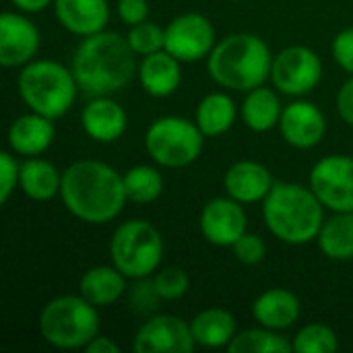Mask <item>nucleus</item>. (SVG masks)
Returning <instances> with one entry per match:
<instances>
[{"instance_id": "nucleus-1", "label": "nucleus", "mask_w": 353, "mask_h": 353, "mask_svg": "<svg viewBox=\"0 0 353 353\" xmlns=\"http://www.w3.org/2000/svg\"><path fill=\"white\" fill-rule=\"evenodd\" d=\"M60 199L66 211L83 223L114 221L128 203L122 174L99 159H81L62 172Z\"/></svg>"}, {"instance_id": "nucleus-2", "label": "nucleus", "mask_w": 353, "mask_h": 353, "mask_svg": "<svg viewBox=\"0 0 353 353\" xmlns=\"http://www.w3.org/2000/svg\"><path fill=\"white\" fill-rule=\"evenodd\" d=\"M70 68L81 91L97 97L122 91L137 74L139 64L126 35L103 29L89 37H81Z\"/></svg>"}, {"instance_id": "nucleus-3", "label": "nucleus", "mask_w": 353, "mask_h": 353, "mask_svg": "<svg viewBox=\"0 0 353 353\" xmlns=\"http://www.w3.org/2000/svg\"><path fill=\"white\" fill-rule=\"evenodd\" d=\"M325 205L314 190L296 182H275L263 201L267 230L283 244L306 246L319 238L325 223Z\"/></svg>"}, {"instance_id": "nucleus-4", "label": "nucleus", "mask_w": 353, "mask_h": 353, "mask_svg": "<svg viewBox=\"0 0 353 353\" xmlns=\"http://www.w3.org/2000/svg\"><path fill=\"white\" fill-rule=\"evenodd\" d=\"M273 52L256 33H232L215 43L207 72L221 89L248 93L271 79Z\"/></svg>"}, {"instance_id": "nucleus-5", "label": "nucleus", "mask_w": 353, "mask_h": 353, "mask_svg": "<svg viewBox=\"0 0 353 353\" xmlns=\"http://www.w3.org/2000/svg\"><path fill=\"white\" fill-rule=\"evenodd\" d=\"M79 89L72 68L58 60H31L17 77V91L29 112L50 120L62 118L74 105Z\"/></svg>"}, {"instance_id": "nucleus-6", "label": "nucleus", "mask_w": 353, "mask_h": 353, "mask_svg": "<svg viewBox=\"0 0 353 353\" xmlns=\"http://www.w3.org/2000/svg\"><path fill=\"white\" fill-rule=\"evenodd\" d=\"M97 310L99 308L87 302L81 294L52 298L39 312V335L56 350H85L101 329Z\"/></svg>"}, {"instance_id": "nucleus-7", "label": "nucleus", "mask_w": 353, "mask_h": 353, "mask_svg": "<svg viewBox=\"0 0 353 353\" xmlns=\"http://www.w3.org/2000/svg\"><path fill=\"white\" fill-rule=\"evenodd\" d=\"M163 238L159 230L145 219L120 223L110 240V261L130 281L151 277L163 261Z\"/></svg>"}, {"instance_id": "nucleus-8", "label": "nucleus", "mask_w": 353, "mask_h": 353, "mask_svg": "<svg viewBox=\"0 0 353 353\" xmlns=\"http://www.w3.org/2000/svg\"><path fill=\"white\" fill-rule=\"evenodd\" d=\"M205 134L194 120L182 116H161L153 120L145 132V149L149 157L168 170L192 165L205 147Z\"/></svg>"}, {"instance_id": "nucleus-9", "label": "nucleus", "mask_w": 353, "mask_h": 353, "mask_svg": "<svg viewBox=\"0 0 353 353\" xmlns=\"http://www.w3.org/2000/svg\"><path fill=\"white\" fill-rule=\"evenodd\" d=\"M323 60L308 46H288L273 54L271 85L288 97L308 95L323 79Z\"/></svg>"}, {"instance_id": "nucleus-10", "label": "nucleus", "mask_w": 353, "mask_h": 353, "mask_svg": "<svg viewBox=\"0 0 353 353\" xmlns=\"http://www.w3.org/2000/svg\"><path fill=\"white\" fill-rule=\"evenodd\" d=\"M308 186L327 211H353V157L335 153L319 159L310 170Z\"/></svg>"}, {"instance_id": "nucleus-11", "label": "nucleus", "mask_w": 353, "mask_h": 353, "mask_svg": "<svg viewBox=\"0 0 353 353\" xmlns=\"http://www.w3.org/2000/svg\"><path fill=\"white\" fill-rule=\"evenodd\" d=\"M215 43V27L201 12H182L165 25V50L182 64L207 60Z\"/></svg>"}, {"instance_id": "nucleus-12", "label": "nucleus", "mask_w": 353, "mask_h": 353, "mask_svg": "<svg viewBox=\"0 0 353 353\" xmlns=\"http://www.w3.org/2000/svg\"><path fill=\"white\" fill-rule=\"evenodd\" d=\"M194 347L190 323L174 314H153L145 319L132 341L137 353H190Z\"/></svg>"}, {"instance_id": "nucleus-13", "label": "nucleus", "mask_w": 353, "mask_h": 353, "mask_svg": "<svg viewBox=\"0 0 353 353\" xmlns=\"http://www.w3.org/2000/svg\"><path fill=\"white\" fill-rule=\"evenodd\" d=\"M199 230L209 244L219 248H232L248 232L244 205L228 194L211 199L201 211Z\"/></svg>"}, {"instance_id": "nucleus-14", "label": "nucleus", "mask_w": 353, "mask_h": 353, "mask_svg": "<svg viewBox=\"0 0 353 353\" xmlns=\"http://www.w3.org/2000/svg\"><path fill=\"white\" fill-rule=\"evenodd\" d=\"M41 35L25 12H2L0 17V66L23 68L39 50Z\"/></svg>"}, {"instance_id": "nucleus-15", "label": "nucleus", "mask_w": 353, "mask_h": 353, "mask_svg": "<svg viewBox=\"0 0 353 353\" xmlns=\"http://www.w3.org/2000/svg\"><path fill=\"white\" fill-rule=\"evenodd\" d=\"M281 139L294 149H314L327 134V118L323 110L306 99H296L283 105L279 120Z\"/></svg>"}, {"instance_id": "nucleus-16", "label": "nucleus", "mask_w": 353, "mask_h": 353, "mask_svg": "<svg viewBox=\"0 0 353 353\" xmlns=\"http://www.w3.org/2000/svg\"><path fill=\"white\" fill-rule=\"evenodd\" d=\"M275 180L269 168L254 159H240L232 163L223 176V190L242 205H256L273 190Z\"/></svg>"}, {"instance_id": "nucleus-17", "label": "nucleus", "mask_w": 353, "mask_h": 353, "mask_svg": "<svg viewBox=\"0 0 353 353\" xmlns=\"http://www.w3.org/2000/svg\"><path fill=\"white\" fill-rule=\"evenodd\" d=\"M81 126L95 143H116L128 126L126 110L112 95H97L83 108Z\"/></svg>"}, {"instance_id": "nucleus-18", "label": "nucleus", "mask_w": 353, "mask_h": 353, "mask_svg": "<svg viewBox=\"0 0 353 353\" xmlns=\"http://www.w3.org/2000/svg\"><path fill=\"white\" fill-rule=\"evenodd\" d=\"M52 6L60 27L79 37L99 33L110 23L108 0H54Z\"/></svg>"}, {"instance_id": "nucleus-19", "label": "nucleus", "mask_w": 353, "mask_h": 353, "mask_svg": "<svg viewBox=\"0 0 353 353\" xmlns=\"http://www.w3.org/2000/svg\"><path fill=\"white\" fill-rule=\"evenodd\" d=\"M137 77L147 95L163 99L174 95L182 85V62L168 50H159L141 58Z\"/></svg>"}, {"instance_id": "nucleus-20", "label": "nucleus", "mask_w": 353, "mask_h": 353, "mask_svg": "<svg viewBox=\"0 0 353 353\" xmlns=\"http://www.w3.org/2000/svg\"><path fill=\"white\" fill-rule=\"evenodd\" d=\"M56 137V128H54V120L29 112L19 116L17 120H12V124L8 126V147L14 155L21 157H37L43 151L50 149V145L54 143Z\"/></svg>"}, {"instance_id": "nucleus-21", "label": "nucleus", "mask_w": 353, "mask_h": 353, "mask_svg": "<svg viewBox=\"0 0 353 353\" xmlns=\"http://www.w3.org/2000/svg\"><path fill=\"white\" fill-rule=\"evenodd\" d=\"M302 314L300 298L285 288H271L263 292L252 304V316L261 327L273 331H288Z\"/></svg>"}, {"instance_id": "nucleus-22", "label": "nucleus", "mask_w": 353, "mask_h": 353, "mask_svg": "<svg viewBox=\"0 0 353 353\" xmlns=\"http://www.w3.org/2000/svg\"><path fill=\"white\" fill-rule=\"evenodd\" d=\"M128 277L114 265H97L83 273L79 281V294L97 308H108L124 298L128 290Z\"/></svg>"}, {"instance_id": "nucleus-23", "label": "nucleus", "mask_w": 353, "mask_h": 353, "mask_svg": "<svg viewBox=\"0 0 353 353\" xmlns=\"http://www.w3.org/2000/svg\"><path fill=\"white\" fill-rule=\"evenodd\" d=\"M19 188L31 201H37V203L52 201L60 196L62 172L48 159L25 157V161L21 163Z\"/></svg>"}, {"instance_id": "nucleus-24", "label": "nucleus", "mask_w": 353, "mask_h": 353, "mask_svg": "<svg viewBox=\"0 0 353 353\" xmlns=\"http://www.w3.org/2000/svg\"><path fill=\"white\" fill-rule=\"evenodd\" d=\"M283 114V105L279 99V91L273 87H256L246 93L240 105V118L252 132H269L279 126Z\"/></svg>"}, {"instance_id": "nucleus-25", "label": "nucleus", "mask_w": 353, "mask_h": 353, "mask_svg": "<svg viewBox=\"0 0 353 353\" xmlns=\"http://www.w3.org/2000/svg\"><path fill=\"white\" fill-rule=\"evenodd\" d=\"M194 343L207 350H221L232 343L238 333L236 316L223 308H207L190 321Z\"/></svg>"}, {"instance_id": "nucleus-26", "label": "nucleus", "mask_w": 353, "mask_h": 353, "mask_svg": "<svg viewBox=\"0 0 353 353\" xmlns=\"http://www.w3.org/2000/svg\"><path fill=\"white\" fill-rule=\"evenodd\" d=\"M236 116L238 108L232 95H228L225 91H213L199 101L194 122L207 139H215L225 134L234 126Z\"/></svg>"}, {"instance_id": "nucleus-27", "label": "nucleus", "mask_w": 353, "mask_h": 353, "mask_svg": "<svg viewBox=\"0 0 353 353\" xmlns=\"http://www.w3.org/2000/svg\"><path fill=\"white\" fill-rule=\"evenodd\" d=\"M316 244L321 252L331 261H352L353 259V211L331 213L325 219Z\"/></svg>"}, {"instance_id": "nucleus-28", "label": "nucleus", "mask_w": 353, "mask_h": 353, "mask_svg": "<svg viewBox=\"0 0 353 353\" xmlns=\"http://www.w3.org/2000/svg\"><path fill=\"white\" fill-rule=\"evenodd\" d=\"M124 180V190H126V199L128 203L134 205H151L155 203L165 188L163 176L155 165H134L130 170H126L122 174Z\"/></svg>"}, {"instance_id": "nucleus-29", "label": "nucleus", "mask_w": 353, "mask_h": 353, "mask_svg": "<svg viewBox=\"0 0 353 353\" xmlns=\"http://www.w3.org/2000/svg\"><path fill=\"white\" fill-rule=\"evenodd\" d=\"M230 353H292V339L281 335V331H273L267 327L246 329L236 333L232 343L228 345Z\"/></svg>"}, {"instance_id": "nucleus-30", "label": "nucleus", "mask_w": 353, "mask_h": 353, "mask_svg": "<svg viewBox=\"0 0 353 353\" xmlns=\"http://www.w3.org/2000/svg\"><path fill=\"white\" fill-rule=\"evenodd\" d=\"M292 345L298 353H335L339 350V337L329 325L310 323L294 335Z\"/></svg>"}, {"instance_id": "nucleus-31", "label": "nucleus", "mask_w": 353, "mask_h": 353, "mask_svg": "<svg viewBox=\"0 0 353 353\" xmlns=\"http://www.w3.org/2000/svg\"><path fill=\"white\" fill-rule=\"evenodd\" d=\"M126 306L132 314L137 316H143V319H149L153 316L163 298L159 296L157 288H155V281H153V275L151 277H141V279H132V283L128 285L126 294Z\"/></svg>"}, {"instance_id": "nucleus-32", "label": "nucleus", "mask_w": 353, "mask_h": 353, "mask_svg": "<svg viewBox=\"0 0 353 353\" xmlns=\"http://www.w3.org/2000/svg\"><path fill=\"white\" fill-rule=\"evenodd\" d=\"M126 41L137 56H149L159 50H165V29L153 21H143L132 25L126 33Z\"/></svg>"}, {"instance_id": "nucleus-33", "label": "nucleus", "mask_w": 353, "mask_h": 353, "mask_svg": "<svg viewBox=\"0 0 353 353\" xmlns=\"http://www.w3.org/2000/svg\"><path fill=\"white\" fill-rule=\"evenodd\" d=\"M153 281L163 302L180 300L190 290V279L186 271H182L180 267H159L153 275Z\"/></svg>"}, {"instance_id": "nucleus-34", "label": "nucleus", "mask_w": 353, "mask_h": 353, "mask_svg": "<svg viewBox=\"0 0 353 353\" xmlns=\"http://www.w3.org/2000/svg\"><path fill=\"white\" fill-rule=\"evenodd\" d=\"M232 250H234L236 261H240L246 267H254V265L263 263L265 256H267V244H265V240L259 234H252V232H246L232 246Z\"/></svg>"}, {"instance_id": "nucleus-35", "label": "nucleus", "mask_w": 353, "mask_h": 353, "mask_svg": "<svg viewBox=\"0 0 353 353\" xmlns=\"http://www.w3.org/2000/svg\"><path fill=\"white\" fill-rule=\"evenodd\" d=\"M19 176H21V163L14 159L12 153L2 151L0 153V203H8L10 194L19 186Z\"/></svg>"}, {"instance_id": "nucleus-36", "label": "nucleus", "mask_w": 353, "mask_h": 353, "mask_svg": "<svg viewBox=\"0 0 353 353\" xmlns=\"http://www.w3.org/2000/svg\"><path fill=\"white\" fill-rule=\"evenodd\" d=\"M333 60L339 68H343L347 74H353V27L341 29L331 46Z\"/></svg>"}, {"instance_id": "nucleus-37", "label": "nucleus", "mask_w": 353, "mask_h": 353, "mask_svg": "<svg viewBox=\"0 0 353 353\" xmlns=\"http://www.w3.org/2000/svg\"><path fill=\"white\" fill-rule=\"evenodd\" d=\"M118 17L124 25L132 27L143 21H149L151 14V4L149 0H118Z\"/></svg>"}, {"instance_id": "nucleus-38", "label": "nucleus", "mask_w": 353, "mask_h": 353, "mask_svg": "<svg viewBox=\"0 0 353 353\" xmlns=\"http://www.w3.org/2000/svg\"><path fill=\"white\" fill-rule=\"evenodd\" d=\"M337 112L343 122L353 126V74H350V79L337 91Z\"/></svg>"}, {"instance_id": "nucleus-39", "label": "nucleus", "mask_w": 353, "mask_h": 353, "mask_svg": "<svg viewBox=\"0 0 353 353\" xmlns=\"http://www.w3.org/2000/svg\"><path fill=\"white\" fill-rule=\"evenodd\" d=\"M85 352L87 353H120V345L114 341V339H110V337H105V335H95L87 345H85Z\"/></svg>"}, {"instance_id": "nucleus-40", "label": "nucleus", "mask_w": 353, "mask_h": 353, "mask_svg": "<svg viewBox=\"0 0 353 353\" xmlns=\"http://www.w3.org/2000/svg\"><path fill=\"white\" fill-rule=\"evenodd\" d=\"M10 2L19 12H25V14L43 12L50 4H54V0H10Z\"/></svg>"}]
</instances>
